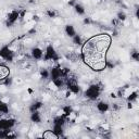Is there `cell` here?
<instances>
[{
  "label": "cell",
  "instance_id": "cell-13",
  "mask_svg": "<svg viewBox=\"0 0 139 139\" xmlns=\"http://www.w3.org/2000/svg\"><path fill=\"white\" fill-rule=\"evenodd\" d=\"M54 133H56L57 135H59V134H62V125H59V124H56L54 125Z\"/></svg>",
  "mask_w": 139,
  "mask_h": 139
},
{
  "label": "cell",
  "instance_id": "cell-9",
  "mask_svg": "<svg viewBox=\"0 0 139 139\" xmlns=\"http://www.w3.org/2000/svg\"><path fill=\"white\" fill-rule=\"evenodd\" d=\"M134 91H135V88H134V87H127V88H126L125 90H124L123 95H124L125 97H128L130 94H133V92H134Z\"/></svg>",
  "mask_w": 139,
  "mask_h": 139
},
{
  "label": "cell",
  "instance_id": "cell-18",
  "mask_svg": "<svg viewBox=\"0 0 139 139\" xmlns=\"http://www.w3.org/2000/svg\"><path fill=\"white\" fill-rule=\"evenodd\" d=\"M80 42V38L78 36H74V43H79Z\"/></svg>",
  "mask_w": 139,
  "mask_h": 139
},
{
  "label": "cell",
  "instance_id": "cell-3",
  "mask_svg": "<svg viewBox=\"0 0 139 139\" xmlns=\"http://www.w3.org/2000/svg\"><path fill=\"white\" fill-rule=\"evenodd\" d=\"M86 95H87V97H89V98H97L98 97V95H99V88H98L97 86H91L90 88L86 91Z\"/></svg>",
  "mask_w": 139,
  "mask_h": 139
},
{
  "label": "cell",
  "instance_id": "cell-4",
  "mask_svg": "<svg viewBox=\"0 0 139 139\" xmlns=\"http://www.w3.org/2000/svg\"><path fill=\"white\" fill-rule=\"evenodd\" d=\"M42 138H46V139H57L58 138V135L54 133L52 130H46L45 133L41 135Z\"/></svg>",
  "mask_w": 139,
  "mask_h": 139
},
{
  "label": "cell",
  "instance_id": "cell-6",
  "mask_svg": "<svg viewBox=\"0 0 139 139\" xmlns=\"http://www.w3.org/2000/svg\"><path fill=\"white\" fill-rule=\"evenodd\" d=\"M33 56H34L36 59H40L42 57V52H41V49L40 48H35L33 50Z\"/></svg>",
  "mask_w": 139,
  "mask_h": 139
},
{
  "label": "cell",
  "instance_id": "cell-1",
  "mask_svg": "<svg viewBox=\"0 0 139 139\" xmlns=\"http://www.w3.org/2000/svg\"><path fill=\"white\" fill-rule=\"evenodd\" d=\"M112 37L107 33L95 35L84 42L82 47L83 61L95 72H101L107 67V54L111 46Z\"/></svg>",
  "mask_w": 139,
  "mask_h": 139
},
{
  "label": "cell",
  "instance_id": "cell-7",
  "mask_svg": "<svg viewBox=\"0 0 139 139\" xmlns=\"http://www.w3.org/2000/svg\"><path fill=\"white\" fill-rule=\"evenodd\" d=\"M66 33L68 36H71V37H74L75 36V31L74 28H73V26H71V25H67L66 26Z\"/></svg>",
  "mask_w": 139,
  "mask_h": 139
},
{
  "label": "cell",
  "instance_id": "cell-21",
  "mask_svg": "<svg viewBox=\"0 0 139 139\" xmlns=\"http://www.w3.org/2000/svg\"><path fill=\"white\" fill-rule=\"evenodd\" d=\"M0 103H1V101H0Z\"/></svg>",
  "mask_w": 139,
  "mask_h": 139
},
{
  "label": "cell",
  "instance_id": "cell-10",
  "mask_svg": "<svg viewBox=\"0 0 139 139\" xmlns=\"http://www.w3.org/2000/svg\"><path fill=\"white\" fill-rule=\"evenodd\" d=\"M48 87H49V89L53 90V91H58V90H59V87L57 86V84L54 83L53 80H52V82H50V83L48 84Z\"/></svg>",
  "mask_w": 139,
  "mask_h": 139
},
{
  "label": "cell",
  "instance_id": "cell-17",
  "mask_svg": "<svg viewBox=\"0 0 139 139\" xmlns=\"http://www.w3.org/2000/svg\"><path fill=\"white\" fill-rule=\"evenodd\" d=\"M9 100H10L9 97H5V98H2V99H0V101H1L2 103H8Z\"/></svg>",
  "mask_w": 139,
  "mask_h": 139
},
{
  "label": "cell",
  "instance_id": "cell-12",
  "mask_svg": "<svg viewBox=\"0 0 139 139\" xmlns=\"http://www.w3.org/2000/svg\"><path fill=\"white\" fill-rule=\"evenodd\" d=\"M32 120H33V122H35V123H38L40 122V116L37 112L36 113H33V115H32Z\"/></svg>",
  "mask_w": 139,
  "mask_h": 139
},
{
  "label": "cell",
  "instance_id": "cell-15",
  "mask_svg": "<svg viewBox=\"0 0 139 139\" xmlns=\"http://www.w3.org/2000/svg\"><path fill=\"white\" fill-rule=\"evenodd\" d=\"M75 9H76V11H77L79 14H83L84 12H85V10H84V8L80 5H76L75 6Z\"/></svg>",
  "mask_w": 139,
  "mask_h": 139
},
{
  "label": "cell",
  "instance_id": "cell-14",
  "mask_svg": "<svg viewBox=\"0 0 139 139\" xmlns=\"http://www.w3.org/2000/svg\"><path fill=\"white\" fill-rule=\"evenodd\" d=\"M7 91H8V87H7L6 84L0 85V94H6Z\"/></svg>",
  "mask_w": 139,
  "mask_h": 139
},
{
  "label": "cell",
  "instance_id": "cell-11",
  "mask_svg": "<svg viewBox=\"0 0 139 139\" xmlns=\"http://www.w3.org/2000/svg\"><path fill=\"white\" fill-rule=\"evenodd\" d=\"M97 107H98V109H99L101 112H104V111H107V110H108V104L103 103V102H100Z\"/></svg>",
  "mask_w": 139,
  "mask_h": 139
},
{
  "label": "cell",
  "instance_id": "cell-5",
  "mask_svg": "<svg viewBox=\"0 0 139 139\" xmlns=\"http://www.w3.org/2000/svg\"><path fill=\"white\" fill-rule=\"evenodd\" d=\"M35 21L34 20H32V21H28V22H26L25 23V25H24V28L26 31H31V30H33V28L35 27Z\"/></svg>",
  "mask_w": 139,
  "mask_h": 139
},
{
  "label": "cell",
  "instance_id": "cell-2",
  "mask_svg": "<svg viewBox=\"0 0 139 139\" xmlns=\"http://www.w3.org/2000/svg\"><path fill=\"white\" fill-rule=\"evenodd\" d=\"M9 75H10V68L6 66V65H0V82L8 78Z\"/></svg>",
  "mask_w": 139,
  "mask_h": 139
},
{
  "label": "cell",
  "instance_id": "cell-8",
  "mask_svg": "<svg viewBox=\"0 0 139 139\" xmlns=\"http://www.w3.org/2000/svg\"><path fill=\"white\" fill-rule=\"evenodd\" d=\"M33 17H34V14H33V13H31V12H25V13H24L23 20H24L25 22H28V21H32Z\"/></svg>",
  "mask_w": 139,
  "mask_h": 139
},
{
  "label": "cell",
  "instance_id": "cell-19",
  "mask_svg": "<svg viewBox=\"0 0 139 139\" xmlns=\"http://www.w3.org/2000/svg\"><path fill=\"white\" fill-rule=\"evenodd\" d=\"M101 127H102L103 129H105V130H109V128H110V126L108 125V124H102Z\"/></svg>",
  "mask_w": 139,
  "mask_h": 139
},
{
  "label": "cell",
  "instance_id": "cell-20",
  "mask_svg": "<svg viewBox=\"0 0 139 139\" xmlns=\"http://www.w3.org/2000/svg\"><path fill=\"white\" fill-rule=\"evenodd\" d=\"M6 59H5V57L2 56V54H0V63H2V62H5Z\"/></svg>",
  "mask_w": 139,
  "mask_h": 139
},
{
  "label": "cell",
  "instance_id": "cell-16",
  "mask_svg": "<svg viewBox=\"0 0 139 139\" xmlns=\"http://www.w3.org/2000/svg\"><path fill=\"white\" fill-rule=\"evenodd\" d=\"M119 20L120 21H125L126 20V15L124 13H120L119 14Z\"/></svg>",
  "mask_w": 139,
  "mask_h": 139
}]
</instances>
